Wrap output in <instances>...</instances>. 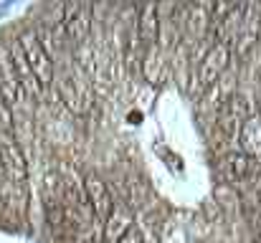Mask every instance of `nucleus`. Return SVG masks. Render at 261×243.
Segmentation results:
<instances>
[{
  "instance_id": "423d86ee",
  "label": "nucleus",
  "mask_w": 261,
  "mask_h": 243,
  "mask_svg": "<svg viewBox=\"0 0 261 243\" xmlns=\"http://www.w3.org/2000/svg\"><path fill=\"white\" fill-rule=\"evenodd\" d=\"M84 193H87V200L91 205V213L99 223H104V218L112 213L114 208V198L107 187V182L99 177V175H87L84 177Z\"/></svg>"
},
{
  "instance_id": "f03ea898",
  "label": "nucleus",
  "mask_w": 261,
  "mask_h": 243,
  "mask_svg": "<svg viewBox=\"0 0 261 243\" xmlns=\"http://www.w3.org/2000/svg\"><path fill=\"white\" fill-rule=\"evenodd\" d=\"M251 114H254V112H251V99H249L246 94H241V91H233V94H228V96L221 101V106L216 109V127H218L228 140H233V137H239L241 124H244Z\"/></svg>"
},
{
  "instance_id": "0eeeda50",
  "label": "nucleus",
  "mask_w": 261,
  "mask_h": 243,
  "mask_svg": "<svg viewBox=\"0 0 261 243\" xmlns=\"http://www.w3.org/2000/svg\"><path fill=\"white\" fill-rule=\"evenodd\" d=\"M64 31L76 46L89 43L91 36V8L89 5H64Z\"/></svg>"
},
{
  "instance_id": "20e7f679",
  "label": "nucleus",
  "mask_w": 261,
  "mask_h": 243,
  "mask_svg": "<svg viewBox=\"0 0 261 243\" xmlns=\"http://www.w3.org/2000/svg\"><path fill=\"white\" fill-rule=\"evenodd\" d=\"M18 46H20V51H23V56H25V61H28V66H31L36 81L48 91V86H51V81H54V61H51V56L46 53V48L41 46L36 31L20 33Z\"/></svg>"
},
{
  "instance_id": "1a4fd4ad",
  "label": "nucleus",
  "mask_w": 261,
  "mask_h": 243,
  "mask_svg": "<svg viewBox=\"0 0 261 243\" xmlns=\"http://www.w3.org/2000/svg\"><path fill=\"white\" fill-rule=\"evenodd\" d=\"M127 231H132V213L124 205H114L112 213L101 223V233L107 243H117Z\"/></svg>"
},
{
  "instance_id": "9d476101",
  "label": "nucleus",
  "mask_w": 261,
  "mask_h": 243,
  "mask_svg": "<svg viewBox=\"0 0 261 243\" xmlns=\"http://www.w3.org/2000/svg\"><path fill=\"white\" fill-rule=\"evenodd\" d=\"M239 145L246 157H261V117L251 114L239 129Z\"/></svg>"
},
{
  "instance_id": "7ed1b4c3",
  "label": "nucleus",
  "mask_w": 261,
  "mask_h": 243,
  "mask_svg": "<svg viewBox=\"0 0 261 243\" xmlns=\"http://www.w3.org/2000/svg\"><path fill=\"white\" fill-rule=\"evenodd\" d=\"M231 64V46L218 41L213 46H208V51L203 53L200 64H198V74H193L195 81V89L198 91H205L208 86H213L216 81L221 79V74L228 69Z\"/></svg>"
},
{
  "instance_id": "f257e3e1",
  "label": "nucleus",
  "mask_w": 261,
  "mask_h": 243,
  "mask_svg": "<svg viewBox=\"0 0 261 243\" xmlns=\"http://www.w3.org/2000/svg\"><path fill=\"white\" fill-rule=\"evenodd\" d=\"M56 91L59 99L64 101V106L76 114L84 117L94 106V89H91V76L87 71H82L76 64H64L56 74Z\"/></svg>"
},
{
  "instance_id": "f8f14e48",
  "label": "nucleus",
  "mask_w": 261,
  "mask_h": 243,
  "mask_svg": "<svg viewBox=\"0 0 261 243\" xmlns=\"http://www.w3.org/2000/svg\"><path fill=\"white\" fill-rule=\"evenodd\" d=\"M0 203H5L8 208H13L18 213H23L25 203H28L25 185H18V182H10V180H0Z\"/></svg>"
},
{
  "instance_id": "2eb2a0df",
  "label": "nucleus",
  "mask_w": 261,
  "mask_h": 243,
  "mask_svg": "<svg viewBox=\"0 0 261 243\" xmlns=\"http://www.w3.org/2000/svg\"><path fill=\"white\" fill-rule=\"evenodd\" d=\"M249 218H251V226H254V231H256V236H259V241H261V205L249 208Z\"/></svg>"
},
{
  "instance_id": "9b49d317",
  "label": "nucleus",
  "mask_w": 261,
  "mask_h": 243,
  "mask_svg": "<svg viewBox=\"0 0 261 243\" xmlns=\"http://www.w3.org/2000/svg\"><path fill=\"white\" fill-rule=\"evenodd\" d=\"M221 172L226 180L231 182H244L254 175V160L246 157L241 150L239 152H228L223 160H221Z\"/></svg>"
},
{
  "instance_id": "39448f33",
  "label": "nucleus",
  "mask_w": 261,
  "mask_h": 243,
  "mask_svg": "<svg viewBox=\"0 0 261 243\" xmlns=\"http://www.w3.org/2000/svg\"><path fill=\"white\" fill-rule=\"evenodd\" d=\"M0 96L3 101L10 106V104H23L28 99L23 84L18 79L13 64H10V56H8V48L0 46Z\"/></svg>"
},
{
  "instance_id": "dca6fc26",
  "label": "nucleus",
  "mask_w": 261,
  "mask_h": 243,
  "mask_svg": "<svg viewBox=\"0 0 261 243\" xmlns=\"http://www.w3.org/2000/svg\"><path fill=\"white\" fill-rule=\"evenodd\" d=\"M117 243H142V233L132 228V231H127V233H124V236H122Z\"/></svg>"
},
{
  "instance_id": "f3484780",
  "label": "nucleus",
  "mask_w": 261,
  "mask_h": 243,
  "mask_svg": "<svg viewBox=\"0 0 261 243\" xmlns=\"http://www.w3.org/2000/svg\"><path fill=\"white\" fill-rule=\"evenodd\" d=\"M244 243H256V241H244Z\"/></svg>"
},
{
  "instance_id": "ddd939ff",
  "label": "nucleus",
  "mask_w": 261,
  "mask_h": 243,
  "mask_svg": "<svg viewBox=\"0 0 261 243\" xmlns=\"http://www.w3.org/2000/svg\"><path fill=\"white\" fill-rule=\"evenodd\" d=\"M163 71H165V61H163L160 48L158 46L155 48H147L145 56H142V74H145V79L150 81V84H158V81L163 79Z\"/></svg>"
},
{
  "instance_id": "4468645a",
  "label": "nucleus",
  "mask_w": 261,
  "mask_h": 243,
  "mask_svg": "<svg viewBox=\"0 0 261 243\" xmlns=\"http://www.w3.org/2000/svg\"><path fill=\"white\" fill-rule=\"evenodd\" d=\"M76 243H101L104 241V233H101V223L99 221H91V223H84L76 233H74Z\"/></svg>"
},
{
  "instance_id": "6e6552de",
  "label": "nucleus",
  "mask_w": 261,
  "mask_h": 243,
  "mask_svg": "<svg viewBox=\"0 0 261 243\" xmlns=\"http://www.w3.org/2000/svg\"><path fill=\"white\" fill-rule=\"evenodd\" d=\"M160 8L158 5H142L137 8V41L142 48H155L160 41Z\"/></svg>"
}]
</instances>
